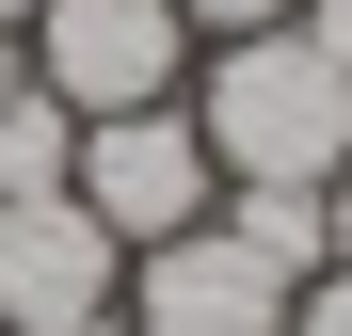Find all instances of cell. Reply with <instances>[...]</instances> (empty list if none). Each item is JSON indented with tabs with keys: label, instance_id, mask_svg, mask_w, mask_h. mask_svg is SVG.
Segmentation results:
<instances>
[{
	"label": "cell",
	"instance_id": "10",
	"mask_svg": "<svg viewBox=\"0 0 352 336\" xmlns=\"http://www.w3.org/2000/svg\"><path fill=\"white\" fill-rule=\"evenodd\" d=\"M288 32H305V48H320V65L352 80V0H288Z\"/></svg>",
	"mask_w": 352,
	"mask_h": 336
},
{
	"label": "cell",
	"instance_id": "13",
	"mask_svg": "<svg viewBox=\"0 0 352 336\" xmlns=\"http://www.w3.org/2000/svg\"><path fill=\"white\" fill-rule=\"evenodd\" d=\"M0 96H32V48H16V32H0Z\"/></svg>",
	"mask_w": 352,
	"mask_h": 336
},
{
	"label": "cell",
	"instance_id": "3",
	"mask_svg": "<svg viewBox=\"0 0 352 336\" xmlns=\"http://www.w3.org/2000/svg\"><path fill=\"white\" fill-rule=\"evenodd\" d=\"M65 192H80V208H96L129 256L224 208V177H208V128H192L176 96H160V112H96V128H80V177H65Z\"/></svg>",
	"mask_w": 352,
	"mask_h": 336
},
{
	"label": "cell",
	"instance_id": "7",
	"mask_svg": "<svg viewBox=\"0 0 352 336\" xmlns=\"http://www.w3.org/2000/svg\"><path fill=\"white\" fill-rule=\"evenodd\" d=\"M224 240H256L288 289H305V272L336 256V224H320V192H272V177H256V192H224Z\"/></svg>",
	"mask_w": 352,
	"mask_h": 336
},
{
	"label": "cell",
	"instance_id": "11",
	"mask_svg": "<svg viewBox=\"0 0 352 336\" xmlns=\"http://www.w3.org/2000/svg\"><path fill=\"white\" fill-rule=\"evenodd\" d=\"M320 224H336V256H320V272H352V177H336V192H320Z\"/></svg>",
	"mask_w": 352,
	"mask_h": 336
},
{
	"label": "cell",
	"instance_id": "12",
	"mask_svg": "<svg viewBox=\"0 0 352 336\" xmlns=\"http://www.w3.org/2000/svg\"><path fill=\"white\" fill-rule=\"evenodd\" d=\"M16 336H129V320H112V304H96V320H16Z\"/></svg>",
	"mask_w": 352,
	"mask_h": 336
},
{
	"label": "cell",
	"instance_id": "2",
	"mask_svg": "<svg viewBox=\"0 0 352 336\" xmlns=\"http://www.w3.org/2000/svg\"><path fill=\"white\" fill-rule=\"evenodd\" d=\"M32 96H65L80 128L96 112H160L176 80H192V16L176 0H32Z\"/></svg>",
	"mask_w": 352,
	"mask_h": 336
},
{
	"label": "cell",
	"instance_id": "9",
	"mask_svg": "<svg viewBox=\"0 0 352 336\" xmlns=\"http://www.w3.org/2000/svg\"><path fill=\"white\" fill-rule=\"evenodd\" d=\"M176 16H192V48H224V32H272L288 0H176Z\"/></svg>",
	"mask_w": 352,
	"mask_h": 336
},
{
	"label": "cell",
	"instance_id": "1",
	"mask_svg": "<svg viewBox=\"0 0 352 336\" xmlns=\"http://www.w3.org/2000/svg\"><path fill=\"white\" fill-rule=\"evenodd\" d=\"M176 112L208 128V177H224V192H256V177H272V192H336V177H352V80H336L288 16L192 48Z\"/></svg>",
	"mask_w": 352,
	"mask_h": 336
},
{
	"label": "cell",
	"instance_id": "4",
	"mask_svg": "<svg viewBox=\"0 0 352 336\" xmlns=\"http://www.w3.org/2000/svg\"><path fill=\"white\" fill-rule=\"evenodd\" d=\"M112 320H129V336H288V272L256 240H224V208H208V224H176V240L129 256Z\"/></svg>",
	"mask_w": 352,
	"mask_h": 336
},
{
	"label": "cell",
	"instance_id": "6",
	"mask_svg": "<svg viewBox=\"0 0 352 336\" xmlns=\"http://www.w3.org/2000/svg\"><path fill=\"white\" fill-rule=\"evenodd\" d=\"M65 177H80V112L65 96H0V208H32Z\"/></svg>",
	"mask_w": 352,
	"mask_h": 336
},
{
	"label": "cell",
	"instance_id": "8",
	"mask_svg": "<svg viewBox=\"0 0 352 336\" xmlns=\"http://www.w3.org/2000/svg\"><path fill=\"white\" fill-rule=\"evenodd\" d=\"M288 336H352V272H305L288 289Z\"/></svg>",
	"mask_w": 352,
	"mask_h": 336
},
{
	"label": "cell",
	"instance_id": "5",
	"mask_svg": "<svg viewBox=\"0 0 352 336\" xmlns=\"http://www.w3.org/2000/svg\"><path fill=\"white\" fill-rule=\"evenodd\" d=\"M112 289H129V240H112L80 192L0 208V336H16V320H96Z\"/></svg>",
	"mask_w": 352,
	"mask_h": 336
},
{
	"label": "cell",
	"instance_id": "14",
	"mask_svg": "<svg viewBox=\"0 0 352 336\" xmlns=\"http://www.w3.org/2000/svg\"><path fill=\"white\" fill-rule=\"evenodd\" d=\"M0 32H32V0H0Z\"/></svg>",
	"mask_w": 352,
	"mask_h": 336
}]
</instances>
